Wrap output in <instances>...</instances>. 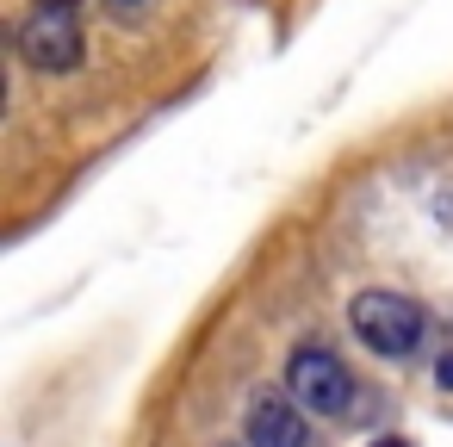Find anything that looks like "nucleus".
I'll use <instances>...</instances> for the list:
<instances>
[{"instance_id":"1","label":"nucleus","mask_w":453,"mask_h":447,"mask_svg":"<svg viewBox=\"0 0 453 447\" xmlns=\"http://www.w3.org/2000/svg\"><path fill=\"white\" fill-rule=\"evenodd\" d=\"M348 323H354V335H360L372 354H385V360H410V354L422 348V323H428V317H422L416 298L372 286V292H360V298L348 304Z\"/></svg>"},{"instance_id":"2","label":"nucleus","mask_w":453,"mask_h":447,"mask_svg":"<svg viewBox=\"0 0 453 447\" xmlns=\"http://www.w3.org/2000/svg\"><path fill=\"white\" fill-rule=\"evenodd\" d=\"M81 19L75 7H32L26 26H19V57L26 69H44V75H69L81 69Z\"/></svg>"},{"instance_id":"3","label":"nucleus","mask_w":453,"mask_h":447,"mask_svg":"<svg viewBox=\"0 0 453 447\" xmlns=\"http://www.w3.org/2000/svg\"><path fill=\"white\" fill-rule=\"evenodd\" d=\"M286 391H292L311 416H342L348 397H354V379H348V366H342L329 348H298V354L286 360Z\"/></svg>"},{"instance_id":"4","label":"nucleus","mask_w":453,"mask_h":447,"mask_svg":"<svg viewBox=\"0 0 453 447\" xmlns=\"http://www.w3.org/2000/svg\"><path fill=\"white\" fill-rule=\"evenodd\" d=\"M242 441L249 447H317L311 441V410L292 391H255L242 404Z\"/></svg>"},{"instance_id":"5","label":"nucleus","mask_w":453,"mask_h":447,"mask_svg":"<svg viewBox=\"0 0 453 447\" xmlns=\"http://www.w3.org/2000/svg\"><path fill=\"white\" fill-rule=\"evenodd\" d=\"M434 379H441V385H453V354H441V360H434Z\"/></svg>"},{"instance_id":"6","label":"nucleus","mask_w":453,"mask_h":447,"mask_svg":"<svg viewBox=\"0 0 453 447\" xmlns=\"http://www.w3.org/2000/svg\"><path fill=\"white\" fill-rule=\"evenodd\" d=\"M372 447H410V441H397V435H385V441H372Z\"/></svg>"},{"instance_id":"7","label":"nucleus","mask_w":453,"mask_h":447,"mask_svg":"<svg viewBox=\"0 0 453 447\" xmlns=\"http://www.w3.org/2000/svg\"><path fill=\"white\" fill-rule=\"evenodd\" d=\"M38 7H75V0H38Z\"/></svg>"}]
</instances>
